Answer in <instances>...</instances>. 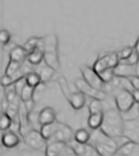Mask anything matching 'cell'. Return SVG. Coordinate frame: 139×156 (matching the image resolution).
I'll list each match as a JSON object with an SVG mask.
<instances>
[{"label": "cell", "instance_id": "cell-1", "mask_svg": "<svg viewBox=\"0 0 139 156\" xmlns=\"http://www.w3.org/2000/svg\"><path fill=\"white\" fill-rule=\"evenodd\" d=\"M100 128L106 134L116 140L123 138L124 119L117 107L105 110L103 121Z\"/></svg>", "mask_w": 139, "mask_h": 156}, {"label": "cell", "instance_id": "cell-2", "mask_svg": "<svg viewBox=\"0 0 139 156\" xmlns=\"http://www.w3.org/2000/svg\"><path fill=\"white\" fill-rule=\"evenodd\" d=\"M89 143L97 149L100 156L115 155L119 147L117 140L106 134L101 128L92 129Z\"/></svg>", "mask_w": 139, "mask_h": 156}, {"label": "cell", "instance_id": "cell-3", "mask_svg": "<svg viewBox=\"0 0 139 156\" xmlns=\"http://www.w3.org/2000/svg\"><path fill=\"white\" fill-rule=\"evenodd\" d=\"M40 131L43 136L47 140V143L53 141H64L69 143L74 136L73 129L68 124L57 120L41 126Z\"/></svg>", "mask_w": 139, "mask_h": 156}, {"label": "cell", "instance_id": "cell-4", "mask_svg": "<svg viewBox=\"0 0 139 156\" xmlns=\"http://www.w3.org/2000/svg\"><path fill=\"white\" fill-rule=\"evenodd\" d=\"M43 38L44 62L54 69H60V63L57 54V37L55 34H48Z\"/></svg>", "mask_w": 139, "mask_h": 156}, {"label": "cell", "instance_id": "cell-5", "mask_svg": "<svg viewBox=\"0 0 139 156\" xmlns=\"http://www.w3.org/2000/svg\"><path fill=\"white\" fill-rule=\"evenodd\" d=\"M80 71L82 73V78L92 87L107 93L109 91H113V88L111 87L110 83H105L93 68L82 64L80 67Z\"/></svg>", "mask_w": 139, "mask_h": 156}, {"label": "cell", "instance_id": "cell-6", "mask_svg": "<svg viewBox=\"0 0 139 156\" xmlns=\"http://www.w3.org/2000/svg\"><path fill=\"white\" fill-rule=\"evenodd\" d=\"M89 116L88 119V125L91 129H96L101 127L103 117L104 108L103 101L98 99H92L89 105Z\"/></svg>", "mask_w": 139, "mask_h": 156}, {"label": "cell", "instance_id": "cell-7", "mask_svg": "<svg viewBox=\"0 0 139 156\" xmlns=\"http://www.w3.org/2000/svg\"><path fill=\"white\" fill-rule=\"evenodd\" d=\"M117 92L114 96L116 107L119 109L121 113L129 111L137 105L133 97V91L124 88H119L117 89Z\"/></svg>", "mask_w": 139, "mask_h": 156}, {"label": "cell", "instance_id": "cell-8", "mask_svg": "<svg viewBox=\"0 0 139 156\" xmlns=\"http://www.w3.org/2000/svg\"><path fill=\"white\" fill-rule=\"evenodd\" d=\"M120 63L117 52H108L100 55L94 62L93 69L99 74L108 69H114Z\"/></svg>", "mask_w": 139, "mask_h": 156}, {"label": "cell", "instance_id": "cell-9", "mask_svg": "<svg viewBox=\"0 0 139 156\" xmlns=\"http://www.w3.org/2000/svg\"><path fill=\"white\" fill-rule=\"evenodd\" d=\"M47 156H75L76 154L69 143L64 141L48 142L45 149Z\"/></svg>", "mask_w": 139, "mask_h": 156}, {"label": "cell", "instance_id": "cell-10", "mask_svg": "<svg viewBox=\"0 0 139 156\" xmlns=\"http://www.w3.org/2000/svg\"><path fill=\"white\" fill-rule=\"evenodd\" d=\"M22 137L23 140L29 146L33 149H34L38 151H43L46 149L47 144V140L45 139L41 131H38L37 129H30L29 131H27L25 134H23Z\"/></svg>", "mask_w": 139, "mask_h": 156}, {"label": "cell", "instance_id": "cell-11", "mask_svg": "<svg viewBox=\"0 0 139 156\" xmlns=\"http://www.w3.org/2000/svg\"><path fill=\"white\" fill-rule=\"evenodd\" d=\"M75 86L79 91L82 92L86 96H89L92 99H98L101 101H104L108 98V93L99 90L92 85H90L83 78H78L75 80Z\"/></svg>", "mask_w": 139, "mask_h": 156}, {"label": "cell", "instance_id": "cell-12", "mask_svg": "<svg viewBox=\"0 0 139 156\" xmlns=\"http://www.w3.org/2000/svg\"><path fill=\"white\" fill-rule=\"evenodd\" d=\"M123 137L127 140L139 144V119L124 120Z\"/></svg>", "mask_w": 139, "mask_h": 156}, {"label": "cell", "instance_id": "cell-13", "mask_svg": "<svg viewBox=\"0 0 139 156\" xmlns=\"http://www.w3.org/2000/svg\"><path fill=\"white\" fill-rule=\"evenodd\" d=\"M71 146L73 147L76 155L79 156H100L97 149L92 144L86 143L81 144L73 139L69 142Z\"/></svg>", "mask_w": 139, "mask_h": 156}, {"label": "cell", "instance_id": "cell-14", "mask_svg": "<svg viewBox=\"0 0 139 156\" xmlns=\"http://www.w3.org/2000/svg\"><path fill=\"white\" fill-rule=\"evenodd\" d=\"M115 155H139V144L127 140L118 147Z\"/></svg>", "mask_w": 139, "mask_h": 156}, {"label": "cell", "instance_id": "cell-15", "mask_svg": "<svg viewBox=\"0 0 139 156\" xmlns=\"http://www.w3.org/2000/svg\"><path fill=\"white\" fill-rule=\"evenodd\" d=\"M38 117V124L41 127L43 125L50 124L56 120V111L54 108L49 106L44 107L40 110Z\"/></svg>", "mask_w": 139, "mask_h": 156}, {"label": "cell", "instance_id": "cell-16", "mask_svg": "<svg viewBox=\"0 0 139 156\" xmlns=\"http://www.w3.org/2000/svg\"><path fill=\"white\" fill-rule=\"evenodd\" d=\"M68 101L75 110L82 109L86 105V95L81 91L72 92L68 98Z\"/></svg>", "mask_w": 139, "mask_h": 156}, {"label": "cell", "instance_id": "cell-17", "mask_svg": "<svg viewBox=\"0 0 139 156\" xmlns=\"http://www.w3.org/2000/svg\"><path fill=\"white\" fill-rule=\"evenodd\" d=\"M115 76L117 77H130L133 75H137V65H129V64L119 63L117 67L114 69Z\"/></svg>", "mask_w": 139, "mask_h": 156}, {"label": "cell", "instance_id": "cell-18", "mask_svg": "<svg viewBox=\"0 0 139 156\" xmlns=\"http://www.w3.org/2000/svg\"><path fill=\"white\" fill-rule=\"evenodd\" d=\"M29 51L23 46H14L9 53V60L16 61L20 64H23L27 60Z\"/></svg>", "mask_w": 139, "mask_h": 156}, {"label": "cell", "instance_id": "cell-19", "mask_svg": "<svg viewBox=\"0 0 139 156\" xmlns=\"http://www.w3.org/2000/svg\"><path fill=\"white\" fill-rule=\"evenodd\" d=\"M27 60L33 66H38L44 61V51L40 47L35 48L33 50L29 52L27 57Z\"/></svg>", "mask_w": 139, "mask_h": 156}, {"label": "cell", "instance_id": "cell-20", "mask_svg": "<svg viewBox=\"0 0 139 156\" xmlns=\"http://www.w3.org/2000/svg\"><path fill=\"white\" fill-rule=\"evenodd\" d=\"M20 142L19 136L13 131H6L2 136V144L3 146L12 149L18 146Z\"/></svg>", "mask_w": 139, "mask_h": 156}, {"label": "cell", "instance_id": "cell-21", "mask_svg": "<svg viewBox=\"0 0 139 156\" xmlns=\"http://www.w3.org/2000/svg\"><path fill=\"white\" fill-rule=\"evenodd\" d=\"M39 66V65H38ZM41 76L42 83H46L48 82L49 80H52V78L54 77V75L56 73L57 70L54 69V68L49 66L48 64H47L44 62V65H41L39 66L38 70H36Z\"/></svg>", "mask_w": 139, "mask_h": 156}, {"label": "cell", "instance_id": "cell-22", "mask_svg": "<svg viewBox=\"0 0 139 156\" xmlns=\"http://www.w3.org/2000/svg\"><path fill=\"white\" fill-rule=\"evenodd\" d=\"M25 80L26 83L30 86L34 87V88H37L41 83H43L40 74L35 70H33L31 72H29V73H27L25 76Z\"/></svg>", "mask_w": 139, "mask_h": 156}, {"label": "cell", "instance_id": "cell-23", "mask_svg": "<svg viewBox=\"0 0 139 156\" xmlns=\"http://www.w3.org/2000/svg\"><path fill=\"white\" fill-rule=\"evenodd\" d=\"M90 137H91V133H89L86 129L81 128L75 131L73 139L78 141V143L86 144L89 143Z\"/></svg>", "mask_w": 139, "mask_h": 156}, {"label": "cell", "instance_id": "cell-24", "mask_svg": "<svg viewBox=\"0 0 139 156\" xmlns=\"http://www.w3.org/2000/svg\"><path fill=\"white\" fill-rule=\"evenodd\" d=\"M35 90H36V88L30 86V85H29L28 83H26L24 87L23 88L20 95H19L21 100H22L23 102H27L29 100L33 99Z\"/></svg>", "mask_w": 139, "mask_h": 156}, {"label": "cell", "instance_id": "cell-25", "mask_svg": "<svg viewBox=\"0 0 139 156\" xmlns=\"http://www.w3.org/2000/svg\"><path fill=\"white\" fill-rule=\"evenodd\" d=\"M23 47L29 51V53L31 52L32 50H33L37 47H40L43 49V38L33 37L26 42L25 44L23 45Z\"/></svg>", "mask_w": 139, "mask_h": 156}, {"label": "cell", "instance_id": "cell-26", "mask_svg": "<svg viewBox=\"0 0 139 156\" xmlns=\"http://www.w3.org/2000/svg\"><path fill=\"white\" fill-rule=\"evenodd\" d=\"M13 124V119L11 118L8 113L2 112L1 117H0V129L2 131H6L12 126Z\"/></svg>", "mask_w": 139, "mask_h": 156}, {"label": "cell", "instance_id": "cell-27", "mask_svg": "<svg viewBox=\"0 0 139 156\" xmlns=\"http://www.w3.org/2000/svg\"><path fill=\"white\" fill-rule=\"evenodd\" d=\"M23 64H20L16 61L9 60V64L7 65L6 69H5V74L9 75V76H13L14 74L19 72Z\"/></svg>", "mask_w": 139, "mask_h": 156}, {"label": "cell", "instance_id": "cell-28", "mask_svg": "<svg viewBox=\"0 0 139 156\" xmlns=\"http://www.w3.org/2000/svg\"><path fill=\"white\" fill-rule=\"evenodd\" d=\"M120 63L129 64V65H137L139 63V53L134 48V51L132 54V55L126 59L121 60Z\"/></svg>", "mask_w": 139, "mask_h": 156}, {"label": "cell", "instance_id": "cell-29", "mask_svg": "<svg viewBox=\"0 0 139 156\" xmlns=\"http://www.w3.org/2000/svg\"><path fill=\"white\" fill-rule=\"evenodd\" d=\"M57 82L60 85V88L62 89V92H63V95L65 96V98L68 99V96L70 95V94L72 92H70V89L68 88V82L67 80H65V78L63 76L58 77V80H57Z\"/></svg>", "mask_w": 139, "mask_h": 156}, {"label": "cell", "instance_id": "cell-30", "mask_svg": "<svg viewBox=\"0 0 139 156\" xmlns=\"http://www.w3.org/2000/svg\"><path fill=\"white\" fill-rule=\"evenodd\" d=\"M133 51H134V47L127 46V47H125L123 49H121L120 51L117 52V55H118L120 61L123 60V59H126L128 57H130L133 53Z\"/></svg>", "mask_w": 139, "mask_h": 156}, {"label": "cell", "instance_id": "cell-31", "mask_svg": "<svg viewBox=\"0 0 139 156\" xmlns=\"http://www.w3.org/2000/svg\"><path fill=\"white\" fill-rule=\"evenodd\" d=\"M11 34L7 29H1L0 31V42L3 45H6L9 43Z\"/></svg>", "mask_w": 139, "mask_h": 156}, {"label": "cell", "instance_id": "cell-32", "mask_svg": "<svg viewBox=\"0 0 139 156\" xmlns=\"http://www.w3.org/2000/svg\"><path fill=\"white\" fill-rule=\"evenodd\" d=\"M15 83V80L13 76H9L4 73V75L1 79V85L3 87H9L13 85Z\"/></svg>", "mask_w": 139, "mask_h": 156}, {"label": "cell", "instance_id": "cell-33", "mask_svg": "<svg viewBox=\"0 0 139 156\" xmlns=\"http://www.w3.org/2000/svg\"><path fill=\"white\" fill-rule=\"evenodd\" d=\"M132 83V85L134 89H139V75H133V76L127 77Z\"/></svg>", "mask_w": 139, "mask_h": 156}, {"label": "cell", "instance_id": "cell-34", "mask_svg": "<svg viewBox=\"0 0 139 156\" xmlns=\"http://www.w3.org/2000/svg\"><path fill=\"white\" fill-rule=\"evenodd\" d=\"M24 105H25V107L27 108V110L29 113H31L33 112V108L34 107V100L33 99H31V100H29L27 102H23Z\"/></svg>", "mask_w": 139, "mask_h": 156}, {"label": "cell", "instance_id": "cell-35", "mask_svg": "<svg viewBox=\"0 0 139 156\" xmlns=\"http://www.w3.org/2000/svg\"><path fill=\"white\" fill-rule=\"evenodd\" d=\"M133 94L137 104H139V89H133Z\"/></svg>", "mask_w": 139, "mask_h": 156}, {"label": "cell", "instance_id": "cell-36", "mask_svg": "<svg viewBox=\"0 0 139 156\" xmlns=\"http://www.w3.org/2000/svg\"><path fill=\"white\" fill-rule=\"evenodd\" d=\"M133 47H134V48H135L137 51L139 53V38H137V40L136 44H135V45H134Z\"/></svg>", "mask_w": 139, "mask_h": 156}, {"label": "cell", "instance_id": "cell-37", "mask_svg": "<svg viewBox=\"0 0 139 156\" xmlns=\"http://www.w3.org/2000/svg\"><path fill=\"white\" fill-rule=\"evenodd\" d=\"M137 106H138V110H139V104H137Z\"/></svg>", "mask_w": 139, "mask_h": 156}, {"label": "cell", "instance_id": "cell-38", "mask_svg": "<svg viewBox=\"0 0 139 156\" xmlns=\"http://www.w3.org/2000/svg\"><path fill=\"white\" fill-rule=\"evenodd\" d=\"M138 38H139V37H138Z\"/></svg>", "mask_w": 139, "mask_h": 156}]
</instances>
